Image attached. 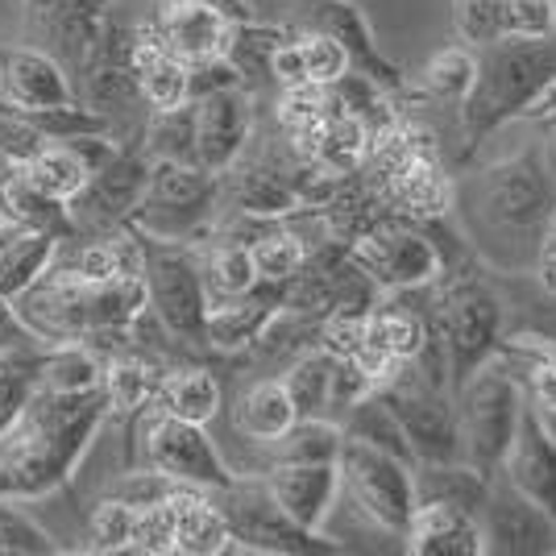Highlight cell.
<instances>
[{"label":"cell","instance_id":"53","mask_svg":"<svg viewBox=\"0 0 556 556\" xmlns=\"http://www.w3.org/2000/svg\"><path fill=\"white\" fill-rule=\"evenodd\" d=\"M4 225H9V220H4V216H0V229H4Z\"/></svg>","mask_w":556,"mask_h":556},{"label":"cell","instance_id":"42","mask_svg":"<svg viewBox=\"0 0 556 556\" xmlns=\"http://www.w3.org/2000/svg\"><path fill=\"white\" fill-rule=\"evenodd\" d=\"M295 34V42H300V54H303V71H307V84H337L345 71H353L349 63V50L332 38V34H320V29H291Z\"/></svg>","mask_w":556,"mask_h":556},{"label":"cell","instance_id":"47","mask_svg":"<svg viewBox=\"0 0 556 556\" xmlns=\"http://www.w3.org/2000/svg\"><path fill=\"white\" fill-rule=\"evenodd\" d=\"M453 22L465 47H482L498 38V0H453Z\"/></svg>","mask_w":556,"mask_h":556},{"label":"cell","instance_id":"19","mask_svg":"<svg viewBox=\"0 0 556 556\" xmlns=\"http://www.w3.org/2000/svg\"><path fill=\"white\" fill-rule=\"evenodd\" d=\"M515 490H523L535 507H544L556 523V441L553 432L540 424L528 399H523V412H519V428H515V441H510L503 469H498Z\"/></svg>","mask_w":556,"mask_h":556},{"label":"cell","instance_id":"9","mask_svg":"<svg viewBox=\"0 0 556 556\" xmlns=\"http://www.w3.org/2000/svg\"><path fill=\"white\" fill-rule=\"evenodd\" d=\"M129 428L138 432V441H134L138 457L134 462L146 465V469H159L166 478L195 490H220L237 478L232 465L225 462V453L204 432V424L166 416L163 407H146L138 419H129Z\"/></svg>","mask_w":556,"mask_h":556},{"label":"cell","instance_id":"21","mask_svg":"<svg viewBox=\"0 0 556 556\" xmlns=\"http://www.w3.org/2000/svg\"><path fill=\"white\" fill-rule=\"evenodd\" d=\"M0 216L17 229L50 232L59 241L75 237L67 200H59V195H50L34 184L29 170H25V159H17V154H0Z\"/></svg>","mask_w":556,"mask_h":556},{"label":"cell","instance_id":"50","mask_svg":"<svg viewBox=\"0 0 556 556\" xmlns=\"http://www.w3.org/2000/svg\"><path fill=\"white\" fill-rule=\"evenodd\" d=\"M270 84L275 88H295V84H307V71H303V54L295 34H287L282 42L270 54Z\"/></svg>","mask_w":556,"mask_h":556},{"label":"cell","instance_id":"4","mask_svg":"<svg viewBox=\"0 0 556 556\" xmlns=\"http://www.w3.org/2000/svg\"><path fill=\"white\" fill-rule=\"evenodd\" d=\"M428 320L444 345L448 387L457 391L469 378V370L482 366L507 332V303L498 295V287L486 278V266L469 250H462L457 262L444 257Z\"/></svg>","mask_w":556,"mask_h":556},{"label":"cell","instance_id":"5","mask_svg":"<svg viewBox=\"0 0 556 556\" xmlns=\"http://www.w3.org/2000/svg\"><path fill=\"white\" fill-rule=\"evenodd\" d=\"M141 241V282H146V307L163 325V332L184 349L187 357L204 362L212 357L204 341V320H208V291H204V270L191 241H166L138 229Z\"/></svg>","mask_w":556,"mask_h":556},{"label":"cell","instance_id":"48","mask_svg":"<svg viewBox=\"0 0 556 556\" xmlns=\"http://www.w3.org/2000/svg\"><path fill=\"white\" fill-rule=\"evenodd\" d=\"M38 349H47V341L29 328L17 300L0 295V357H22V353H38Z\"/></svg>","mask_w":556,"mask_h":556},{"label":"cell","instance_id":"44","mask_svg":"<svg viewBox=\"0 0 556 556\" xmlns=\"http://www.w3.org/2000/svg\"><path fill=\"white\" fill-rule=\"evenodd\" d=\"M556 34V0H498V38Z\"/></svg>","mask_w":556,"mask_h":556},{"label":"cell","instance_id":"49","mask_svg":"<svg viewBox=\"0 0 556 556\" xmlns=\"http://www.w3.org/2000/svg\"><path fill=\"white\" fill-rule=\"evenodd\" d=\"M42 141L47 138H42L17 109H9V104L0 100V154H17V159H25V154H34Z\"/></svg>","mask_w":556,"mask_h":556},{"label":"cell","instance_id":"18","mask_svg":"<svg viewBox=\"0 0 556 556\" xmlns=\"http://www.w3.org/2000/svg\"><path fill=\"white\" fill-rule=\"evenodd\" d=\"M282 307V287L278 282H262L237 300L212 303L208 320H204V341H208L212 357H245L250 345L266 332V325L278 316Z\"/></svg>","mask_w":556,"mask_h":556},{"label":"cell","instance_id":"31","mask_svg":"<svg viewBox=\"0 0 556 556\" xmlns=\"http://www.w3.org/2000/svg\"><path fill=\"white\" fill-rule=\"evenodd\" d=\"M341 432H345L349 441L374 444V448L391 453V457H399V462L416 465V453H412V444H407V437H403V424L394 419L391 403H387L378 391H370L366 399H357V403L349 407L345 416H341Z\"/></svg>","mask_w":556,"mask_h":556},{"label":"cell","instance_id":"14","mask_svg":"<svg viewBox=\"0 0 556 556\" xmlns=\"http://www.w3.org/2000/svg\"><path fill=\"white\" fill-rule=\"evenodd\" d=\"M482 523V548L486 556H553L556 553V523L544 507H535L523 490H515L494 473L478 510Z\"/></svg>","mask_w":556,"mask_h":556},{"label":"cell","instance_id":"28","mask_svg":"<svg viewBox=\"0 0 556 556\" xmlns=\"http://www.w3.org/2000/svg\"><path fill=\"white\" fill-rule=\"evenodd\" d=\"M59 250H63V241L50 232L4 225V232H0V295L17 300L22 291H29L50 270Z\"/></svg>","mask_w":556,"mask_h":556},{"label":"cell","instance_id":"7","mask_svg":"<svg viewBox=\"0 0 556 556\" xmlns=\"http://www.w3.org/2000/svg\"><path fill=\"white\" fill-rule=\"evenodd\" d=\"M229 523L225 553H266V556H307V553H341L328 535L300 528L287 510L270 498L257 473H237L229 486L208 490Z\"/></svg>","mask_w":556,"mask_h":556},{"label":"cell","instance_id":"39","mask_svg":"<svg viewBox=\"0 0 556 556\" xmlns=\"http://www.w3.org/2000/svg\"><path fill=\"white\" fill-rule=\"evenodd\" d=\"M473 75H478V59L473 47H448L441 54H432V63L419 71V84L432 100H444L453 109H462V100L473 88Z\"/></svg>","mask_w":556,"mask_h":556},{"label":"cell","instance_id":"35","mask_svg":"<svg viewBox=\"0 0 556 556\" xmlns=\"http://www.w3.org/2000/svg\"><path fill=\"white\" fill-rule=\"evenodd\" d=\"M332 366H337V357L328 353V349H307L300 353L287 370L278 374L282 378V387L291 394V403H295V412L300 416H325L328 419V391H332Z\"/></svg>","mask_w":556,"mask_h":556},{"label":"cell","instance_id":"23","mask_svg":"<svg viewBox=\"0 0 556 556\" xmlns=\"http://www.w3.org/2000/svg\"><path fill=\"white\" fill-rule=\"evenodd\" d=\"M129 67H134L138 92L150 113L179 109V104L191 100V96H187V63H179V59L163 47V38L154 34V25H146V29L134 34Z\"/></svg>","mask_w":556,"mask_h":556},{"label":"cell","instance_id":"51","mask_svg":"<svg viewBox=\"0 0 556 556\" xmlns=\"http://www.w3.org/2000/svg\"><path fill=\"white\" fill-rule=\"evenodd\" d=\"M548 129V141H544V159H548V166H553V175H556V116L544 125Z\"/></svg>","mask_w":556,"mask_h":556},{"label":"cell","instance_id":"13","mask_svg":"<svg viewBox=\"0 0 556 556\" xmlns=\"http://www.w3.org/2000/svg\"><path fill=\"white\" fill-rule=\"evenodd\" d=\"M146 179H150V159L141 154V146H116L113 159L104 166H96L88 175V184L67 200L75 237H92V232L129 225L141 191H146Z\"/></svg>","mask_w":556,"mask_h":556},{"label":"cell","instance_id":"27","mask_svg":"<svg viewBox=\"0 0 556 556\" xmlns=\"http://www.w3.org/2000/svg\"><path fill=\"white\" fill-rule=\"evenodd\" d=\"M341 441H345V432H341V424H332L325 416H300L282 437L266 444H254L257 448V465L254 469H245V473H262L266 465H325V462H337V453H341Z\"/></svg>","mask_w":556,"mask_h":556},{"label":"cell","instance_id":"3","mask_svg":"<svg viewBox=\"0 0 556 556\" xmlns=\"http://www.w3.org/2000/svg\"><path fill=\"white\" fill-rule=\"evenodd\" d=\"M478 75L462 100V141L473 154L490 134L523 116L548 84H556V34L548 38H494L473 47Z\"/></svg>","mask_w":556,"mask_h":556},{"label":"cell","instance_id":"15","mask_svg":"<svg viewBox=\"0 0 556 556\" xmlns=\"http://www.w3.org/2000/svg\"><path fill=\"white\" fill-rule=\"evenodd\" d=\"M195 104V163L225 175L254 138V96L245 88H216L191 100Z\"/></svg>","mask_w":556,"mask_h":556},{"label":"cell","instance_id":"38","mask_svg":"<svg viewBox=\"0 0 556 556\" xmlns=\"http://www.w3.org/2000/svg\"><path fill=\"white\" fill-rule=\"evenodd\" d=\"M328 109H332V100H328V88H320V84L278 88L275 116H278V129H282L287 141H291V154L300 150L303 141L312 138V129L325 121Z\"/></svg>","mask_w":556,"mask_h":556},{"label":"cell","instance_id":"24","mask_svg":"<svg viewBox=\"0 0 556 556\" xmlns=\"http://www.w3.org/2000/svg\"><path fill=\"white\" fill-rule=\"evenodd\" d=\"M166 366L150 353H138V349H125L104 362V374H100V391L109 399V419H138L146 407H154L159 399V387H163Z\"/></svg>","mask_w":556,"mask_h":556},{"label":"cell","instance_id":"25","mask_svg":"<svg viewBox=\"0 0 556 556\" xmlns=\"http://www.w3.org/2000/svg\"><path fill=\"white\" fill-rule=\"evenodd\" d=\"M366 154H370V129L357 116L341 113V109H328L325 121L312 129V138L295 150V159L316 163L320 170L337 175V179L357 175L366 166Z\"/></svg>","mask_w":556,"mask_h":556},{"label":"cell","instance_id":"10","mask_svg":"<svg viewBox=\"0 0 556 556\" xmlns=\"http://www.w3.org/2000/svg\"><path fill=\"white\" fill-rule=\"evenodd\" d=\"M216 204L220 175L191 163H150V179L129 225L166 241H195L212 225Z\"/></svg>","mask_w":556,"mask_h":556},{"label":"cell","instance_id":"22","mask_svg":"<svg viewBox=\"0 0 556 556\" xmlns=\"http://www.w3.org/2000/svg\"><path fill=\"white\" fill-rule=\"evenodd\" d=\"M403 553L486 556V548H482V523H478L473 510L444 507V503H416L407 535H403Z\"/></svg>","mask_w":556,"mask_h":556},{"label":"cell","instance_id":"32","mask_svg":"<svg viewBox=\"0 0 556 556\" xmlns=\"http://www.w3.org/2000/svg\"><path fill=\"white\" fill-rule=\"evenodd\" d=\"M104 357L84 341H59L38 353V387L47 391H96Z\"/></svg>","mask_w":556,"mask_h":556},{"label":"cell","instance_id":"37","mask_svg":"<svg viewBox=\"0 0 556 556\" xmlns=\"http://www.w3.org/2000/svg\"><path fill=\"white\" fill-rule=\"evenodd\" d=\"M250 257H254V270L262 282H287V278L300 275L303 257H307V241L295 229H287L282 220H275L266 232H257L250 241Z\"/></svg>","mask_w":556,"mask_h":556},{"label":"cell","instance_id":"36","mask_svg":"<svg viewBox=\"0 0 556 556\" xmlns=\"http://www.w3.org/2000/svg\"><path fill=\"white\" fill-rule=\"evenodd\" d=\"M25 170H29V179L50 191V195H59V200H71L79 187L88 184V163L71 150V141H59V138H47L34 154H25Z\"/></svg>","mask_w":556,"mask_h":556},{"label":"cell","instance_id":"20","mask_svg":"<svg viewBox=\"0 0 556 556\" xmlns=\"http://www.w3.org/2000/svg\"><path fill=\"white\" fill-rule=\"evenodd\" d=\"M270 498L287 510L300 528L307 532H320L328 519V510L341 494V473H337V462L325 465H266L257 473Z\"/></svg>","mask_w":556,"mask_h":556},{"label":"cell","instance_id":"46","mask_svg":"<svg viewBox=\"0 0 556 556\" xmlns=\"http://www.w3.org/2000/svg\"><path fill=\"white\" fill-rule=\"evenodd\" d=\"M175 498V494H170ZM154 503V507L134 510V540L129 553L146 556H175V503Z\"/></svg>","mask_w":556,"mask_h":556},{"label":"cell","instance_id":"1","mask_svg":"<svg viewBox=\"0 0 556 556\" xmlns=\"http://www.w3.org/2000/svg\"><path fill=\"white\" fill-rule=\"evenodd\" d=\"M448 216L490 275H535L556 225V175L544 146H523L453 179Z\"/></svg>","mask_w":556,"mask_h":556},{"label":"cell","instance_id":"34","mask_svg":"<svg viewBox=\"0 0 556 556\" xmlns=\"http://www.w3.org/2000/svg\"><path fill=\"white\" fill-rule=\"evenodd\" d=\"M200 270H204L208 307H212V303H225V300H237V295H245V291H250V287L257 282L250 245H241V241H229V237H220L216 245H208V250L200 254Z\"/></svg>","mask_w":556,"mask_h":556},{"label":"cell","instance_id":"29","mask_svg":"<svg viewBox=\"0 0 556 556\" xmlns=\"http://www.w3.org/2000/svg\"><path fill=\"white\" fill-rule=\"evenodd\" d=\"M300 419L291 394L282 387V378H257L245 391L237 394V407H232V428L241 432V441L250 444H266L282 437L291 424Z\"/></svg>","mask_w":556,"mask_h":556},{"label":"cell","instance_id":"52","mask_svg":"<svg viewBox=\"0 0 556 556\" xmlns=\"http://www.w3.org/2000/svg\"><path fill=\"white\" fill-rule=\"evenodd\" d=\"M4 50H9V47H4V42H0V63H4Z\"/></svg>","mask_w":556,"mask_h":556},{"label":"cell","instance_id":"41","mask_svg":"<svg viewBox=\"0 0 556 556\" xmlns=\"http://www.w3.org/2000/svg\"><path fill=\"white\" fill-rule=\"evenodd\" d=\"M184 482H175V478H166L159 469H146V465H134L129 473H121L113 478L109 486L100 490V498H113V503H125V507H154V503H166L170 494H179Z\"/></svg>","mask_w":556,"mask_h":556},{"label":"cell","instance_id":"45","mask_svg":"<svg viewBox=\"0 0 556 556\" xmlns=\"http://www.w3.org/2000/svg\"><path fill=\"white\" fill-rule=\"evenodd\" d=\"M42 353V349H38ZM38 353H22V357H0V432L17 419L25 399L38 387Z\"/></svg>","mask_w":556,"mask_h":556},{"label":"cell","instance_id":"30","mask_svg":"<svg viewBox=\"0 0 556 556\" xmlns=\"http://www.w3.org/2000/svg\"><path fill=\"white\" fill-rule=\"evenodd\" d=\"M175 556H220L229 544V523L208 490L184 486L175 498Z\"/></svg>","mask_w":556,"mask_h":556},{"label":"cell","instance_id":"8","mask_svg":"<svg viewBox=\"0 0 556 556\" xmlns=\"http://www.w3.org/2000/svg\"><path fill=\"white\" fill-rule=\"evenodd\" d=\"M378 394L391 403L394 419L403 424V437L412 444L416 462H465L453 387L424 374L416 362L394 366L391 378L378 382Z\"/></svg>","mask_w":556,"mask_h":556},{"label":"cell","instance_id":"33","mask_svg":"<svg viewBox=\"0 0 556 556\" xmlns=\"http://www.w3.org/2000/svg\"><path fill=\"white\" fill-rule=\"evenodd\" d=\"M141 154L150 163H195V104L150 113L141 125Z\"/></svg>","mask_w":556,"mask_h":556},{"label":"cell","instance_id":"40","mask_svg":"<svg viewBox=\"0 0 556 556\" xmlns=\"http://www.w3.org/2000/svg\"><path fill=\"white\" fill-rule=\"evenodd\" d=\"M63 544L34 519L25 515L17 498H0V556H54Z\"/></svg>","mask_w":556,"mask_h":556},{"label":"cell","instance_id":"16","mask_svg":"<svg viewBox=\"0 0 556 556\" xmlns=\"http://www.w3.org/2000/svg\"><path fill=\"white\" fill-rule=\"evenodd\" d=\"M0 100L9 109H17V113H47V109L79 104L67 67L54 54L34 47L4 50V63H0Z\"/></svg>","mask_w":556,"mask_h":556},{"label":"cell","instance_id":"6","mask_svg":"<svg viewBox=\"0 0 556 556\" xmlns=\"http://www.w3.org/2000/svg\"><path fill=\"white\" fill-rule=\"evenodd\" d=\"M453 407H457L465 462L482 478H494L503 469V457L519 428V412H523V387H519L515 370L498 353H490L453 391Z\"/></svg>","mask_w":556,"mask_h":556},{"label":"cell","instance_id":"17","mask_svg":"<svg viewBox=\"0 0 556 556\" xmlns=\"http://www.w3.org/2000/svg\"><path fill=\"white\" fill-rule=\"evenodd\" d=\"M232 25L212 0H159V22L154 34L163 38V47L179 59V63H208V59H225L232 38Z\"/></svg>","mask_w":556,"mask_h":556},{"label":"cell","instance_id":"2","mask_svg":"<svg viewBox=\"0 0 556 556\" xmlns=\"http://www.w3.org/2000/svg\"><path fill=\"white\" fill-rule=\"evenodd\" d=\"M109 424L104 391L34 387L17 419L0 432V498L34 503L63 490Z\"/></svg>","mask_w":556,"mask_h":556},{"label":"cell","instance_id":"12","mask_svg":"<svg viewBox=\"0 0 556 556\" xmlns=\"http://www.w3.org/2000/svg\"><path fill=\"white\" fill-rule=\"evenodd\" d=\"M337 473H341V490L370 519H378L387 532L399 540L407 535L412 510H416V490H412V465L374 448L362 441H341L337 453Z\"/></svg>","mask_w":556,"mask_h":556},{"label":"cell","instance_id":"43","mask_svg":"<svg viewBox=\"0 0 556 556\" xmlns=\"http://www.w3.org/2000/svg\"><path fill=\"white\" fill-rule=\"evenodd\" d=\"M84 553H129L134 540V507L100 498L88 515V532H84Z\"/></svg>","mask_w":556,"mask_h":556},{"label":"cell","instance_id":"26","mask_svg":"<svg viewBox=\"0 0 556 556\" xmlns=\"http://www.w3.org/2000/svg\"><path fill=\"white\" fill-rule=\"evenodd\" d=\"M220 403H225L220 378H216V370L204 366V362L166 366L159 399H154V407H163L166 416H179V419H187V424H204V428L220 416Z\"/></svg>","mask_w":556,"mask_h":556},{"label":"cell","instance_id":"11","mask_svg":"<svg viewBox=\"0 0 556 556\" xmlns=\"http://www.w3.org/2000/svg\"><path fill=\"white\" fill-rule=\"evenodd\" d=\"M345 250L382 295L432 287L444 270V250L419 220H382Z\"/></svg>","mask_w":556,"mask_h":556}]
</instances>
